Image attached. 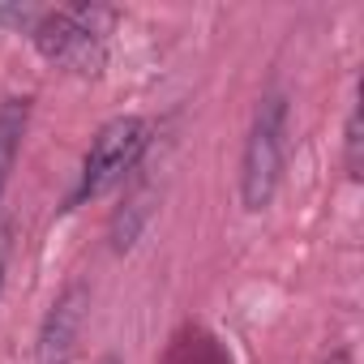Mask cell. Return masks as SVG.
Listing matches in <instances>:
<instances>
[{"instance_id":"6da1fadb","label":"cell","mask_w":364,"mask_h":364,"mask_svg":"<svg viewBox=\"0 0 364 364\" xmlns=\"http://www.w3.org/2000/svg\"><path fill=\"white\" fill-rule=\"evenodd\" d=\"M116 26V9L107 5H60L43 9L31 26V43L39 56L73 77H95L107 65V35Z\"/></svg>"},{"instance_id":"7a4b0ae2","label":"cell","mask_w":364,"mask_h":364,"mask_svg":"<svg viewBox=\"0 0 364 364\" xmlns=\"http://www.w3.org/2000/svg\"><path fill=\"white\" fill-rule=\"evenodd\" d=\"M283 167H287V95L270 90L262 95L240 150V206L249 215H262L274 202L283 185Z\"/></svg>"},{"instance_id":"3957f363","label":"cell","mask_w":364,"mask_h":364,"mask_svg":"<svg viewBox=\"0 0 364 364\" xmlns=\"http://www.w3.org/2000/svg\"><path fill=\"white\" fill-rule=\"evenodd\" d=\"M146 150H150V120H141V116H116V120L99 124V133L90 137V150L82 154L77 185H73L65 210H77V206L112 193L116 185H124V176L141 163Z\"/></svg>"},{"instance_id":"277c9868","label":"cell","mask_w":364,"mask_h":364,"mask_svg":"<svg viewBox=\"0 0 364 364\" xmlns=\"http://www.w3.org/2000/svg\"><path fill=\"white\" fill-rule=\"evenodd\" d=\"M86 309H90V291H86V283L73 279V283L52 300V309H48V317H43V326H39L35 364H73Z\"/></svg>"},{"instance_id":"5b68a950","label":"cell","mask_w":364,"mask_h":364,"mask_svg":"<svg viewBox=\"0 0 364 364\" xmlns=\"http://www.w3.org/2000/svg\"><path fill=\"white\" fill-rule=\"evenodd\" d=\"M26 124H31V99H26V95L0 99V198H5L9 176H14V163H18V154H22Z\"/></svg>"},{"instance_id":"8992f818","label":"cell","mask_w":364,"mask_h":364,"mask_svg":"<svg viewBox=\"0 0 364 364\" xmlns=\"http://www.w3.org/2000/svg\"><path fill=\"white\" fill-rule=\"evenodd\" d=\"M360 95H351V107H347V129H343V167L351 180H360Z\"/></svg>"},{"instance_id":"52a82bcc","label":"cell","mask_w":364,"mask_h":364,"mask_svg":"<svg viewBox=\"0 0 364 364\" xmlns=\"http://www.w3.org/2000/svg\"><path fill=\"white\" fill-rule=\"evenodd\" d=\"M39 5H0V26H18V31H26L31 35V26L39 22Z\"/></svg>"},{"instance_id":"ba28073f","label":"cell","mask_w":364,"mask_h":364,"mask_svg":"<svg viewBox=\"0 0 364 364\" xmlns=\"http://www.w3.org/2000/svg\"><path fill=\"white\" fill-rule=\"evenodd\" d=\"M9 253H14V232L0 219V300H5V279H9Z\"/></svg>"},{"instance_id":"9c48e42d","label":"cell","mask_w":364,"mask_h":364,"mask_svg":"<svg viewBox=\"0 0 364 364\" xmlns=\"http://www.w3.org/2000/svg\"><path fill=\"white\" fill-rule=\"evenodd\" d=\"M321 364H351V351H347V347H334V351H330Z\"/></svg>"},{"instance_id":"30bf717a","label":"cell","mask_w":364,"mask_h":364,"mask_svg":"<svg viewBox=\"0 0 364 364\" xmlns=\"http://www.w3.org/2000/svg\"><path fill=\"white\" fill-rule=\"evenodd\" d=\"M99 364H124V360H120V355H103Z\"/></svg>"}]
</instances>
